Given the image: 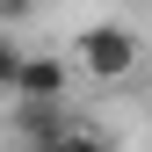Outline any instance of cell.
<instances>
[{"label": "cell", "instance_id": "cell-2", "mask_svg": "<svg viewBox=\"0 0 152 152\" xmlns=\"http://www.w3.org/2000/svg\"><path fill=\"white\" fill-rule=\"evenodd\" d=\"M72 87V65L51 58V51H29L22 58V80H15V109H58Z\"/></svg>", "mask_w": 152, "mask_h": 152}, {"label": "cell", "instance_id": "cell-3", "mask_svg": "<svg viewBox=\"0 0 152 152\" xmlns=\"http://www.w3.org/2000/svg\"><path fill=\"white\" fill-rule=\"evenodd\" d=\"M29 152H102V138H94V130H58V138L29 145Z\"/></svg>", "mask_w": 152, "mask_h": 152}, {"label": "cell", "instance_id": "cell-4", "mask_svg": "<svg viewBox=\"0 0 152 152\" xmlns=\"http://www.w3.org/2000/svg\"><path fill=\"white\" fill-rule=\"evenodd\" d=\"M22 58H29V51L15 44V36H0V94H15V80H22Z\"/></svg>", "mask_w": 152, "mask_h": 152}, {"label": "cell", "instance_id": "cell-6", "mask_svg": "<svg viewBox=\"0 0 152 152\" xmlns=\"http://www.w3.org/2000/svg\"><path fill=\"white\" fill-rule=\"evenodd\" d=\"M102 152H130V145H109V138H102Z\"/></svg>", "mask_w": 152, "mask_h": 152}, {"label": "cell", "instance_id": "cell-5", "mask_svg": "<svg viewBox=\"0 0 152 152\" xmlns=\"http://www.w3.org/2000/svg\"><path fill=\"white\" fill-rule=\"evenodd\" d=\"M36 7H44V0H0V29H15V22H29Z\"/></svg>", "mask_w": 152, "mask_h": 152}, {"label": "cell", "instance_id": "cell-1", "mask_svg": "<svg viewBox=\"0 0 152 152\" xmlns=\"http://www.w3.org/2000/svg\"><path fill=\"white\" fill-rule=\"evenodd\" d=\"M72 58H80L87 80L116 87V80H130V72L145 65V44H138V29H130V22H87L80 36H72Z\"/></svg>", "mask_w": 152, "mask_h": 152}, {"label": "cell", "instance_id": "cell-7", "mask_svg": "<svg viewBox=\"0 0 152 152\" xmlns=\"http://www.w3.org/2000/svg\"><path fill=\"white\" fill-rule=\"evenodd\" d=\"M145 116H152V94H145Z\"/></svg>", "mask_w": 152, "mask_h": 152}]
</instances>
